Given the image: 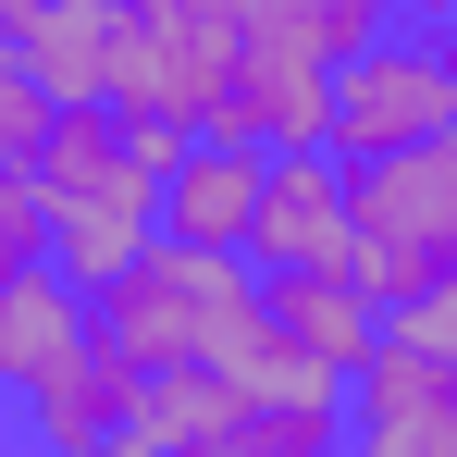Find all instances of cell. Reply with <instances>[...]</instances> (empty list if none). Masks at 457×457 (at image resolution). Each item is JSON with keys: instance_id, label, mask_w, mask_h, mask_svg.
<instances>
[{"instance_id": "cell-1", "label": "cell", "mask_w": 457, "mask_h": 457, "mask_svg": "<svg viewBox=\"0 0 457 457\" xmlns=\"http://www.w3.org/2000/svg\"><path fill=\"white\" fill-rule=\"evenodd\" d=\"M87 321H99V346L124 359V371H223L247 383V395H272V334H260V272L247 260H186V247H137L99 297H87Z\"/></svg>"}, {"instance_id": "cell-2", "label": "cell", "mask_w": 457, "mask_h": 457, "mask_svg": "<svg viewBox=\"0 0 457 457\" xmlns=\"http://www.w3.org/2000/svg\"><path fill=\"white\" fill-rule=\"evenodd\" d=\"M161 137H137L124 112H99V99H62L50 112V137H37V211H50V272L99 297L137 247L161 235Z\"/></svg>"}, {"instance_id": "cell-3", "label": "cell", "mask_w": 457, "mask_h": 457, "mask_svg": "<svg viewBox=\"0 0 457 457\" xmlns=\"http://www.w3.org/2000/svg\"><path fill=\"white\" fill-rule=\"evenodd\" d=\"M346 285H359L383 321L457 285V137L346 173Z\"/></svg>"}, {"instance_id": "cell-4", "label": "cell", "mask_w": 457, "mask_h": 457, "mask_svg": "<svg viewBox=\"0 0 457 457\" xmlns=\"http://www.w3.org/2000/svg\"><path fill=\"white\" fill-rule=\"evenodd\" d=\"M433 137H457V87H445V62H433L420 25H383L371 50L334 62L321 149L346 161V173H359V161H395V149H433Z\"/></svg>"}, {"instance_id": "cell-5", "label": "cell", "mask_w": 457, "mask_h": 457, "mask_svg": "<svg viewBox=\"0 0 457 457\" xmlns=\"http://www.w3.org/2000/svg\"><path fill=\"white\" fill-rule=\"evenodd\" d=\"M260 334H272V395H346L383 309L346 272H260Z\"/></svg>"}, {"instance_id": "cell-6", "label": "cell", "mask_w": 457, "mask_h": 457, "mask_svg": "<svg viewBox=\"0 0 457 457\" xmlns=\"http://www.w3.org/2000/svg\"><path fill=\"white\" fill-rule=\"evenodd\" d=\"M346 457H457V371L433 346H408L395 321L346 383Z\"/></svg>"}, {"instance_id": "cell-7", "label": "cell", "mask_w": 457, "mask_h": 457, "mask_svg": "<svg viewBox=\"0 0 457 457\" xmlns=\"http://www.w3.org/2000/svg\"><path fill=\"white\" fill-rule=\"evenodd\" d=\"M0 433L25 457H112V445H137V371H124L112 346H87V359H62L50 383L0 395Z\"/></svg>"}, {"instance_id": "cell-8", "label": "cell", "mask_w": 457, "mask_h": 457, "mask_svg": "<svg viewBox=\"0 0 457 457\" xmlns=\"http://www.w3.org/2000/svg\"><path fill=\"white\" fill-rule=\"evenodd\" d=\"M247 272H346V161L334 149H272L260 161Z\"/></svg>"}, {"instance_id": "cell-9", "label": "cell", "mask_w": 457, "mask_h": 457, "mask_svg": "<svg viewBox=\"0 0 457 457\" xmlns=\"http://www.w3.org/2000/svg\"><path fill=\"white\" fill-rule=\"evenodd\" d=\"M260 161H272V149H235V137H186V149L161 161V247H186V260H247Z\"/></svg>"}, {"instance_id": "cell-10", "label": "cell", "mask_w": 457, "mask_h": 457, "mask_svg": "<svg viewBox=\"0 0 457 457\" xmlns=\"http://www.w3.org/2000/svg\"><path fill=\"white\" fill-rule=\"evenodd\" d=\"M99 346V321L62 272H25V285H0V395H25V383H50L62 359Z\"/></svg>"}, {"instance_id": "cell-11", "label": "cell", "mask_w": 457, "mask_h": 457, "mask_svg": "<svg viewBox=\"0 0 457 457\" xmlns=\"http://www.w3.org/2000/svg\"><path fill=\"white\" fill-rule=\"evenodd\" d=\"M173 457H346V395H247L223 433H198Z\"/></svg>"}, {"instance_id": "cell-12", "label": "cell", "mask_w": 457, "mask_h": 457, "mask_svg": "<svg viewBox=\"0 0 457 457\" xmlns=\"http://www.w3.org/2000/svg\"><path fill=\"white\" fill-rule=\"evenodd\" d=\"M25 272H50V211H37V173L0 161V285H25Z\"/></svg>"}, {"instance_id": "cell-13", "label": "cell", "mask_w": 457, "mask_h": 457, "mask_svg": "<svg viewBox=\"0 0 457 457\" xmlns=\"http://www.w3.org/2000/svg\"><path fill=\"white\" fill-rule=\"evenodd\" d=\"M50 112H62V99H50V87L25 75V50L0 37V161H37V137H50Z\"/></svg>"}, {"instance_id": "cell-14", "label": "cell", "mask_w": 457, "mask_h": 457, "mask_svg": "<svg viewBox=\"0 0 457 457\" xmlns=\"http://www.w3.org/2000/svg\"><path fill=\"white\" fill-rule=\"evenodd\" d=\"M395 334H408V346H433V359L457 371V285H445V297H420V309H395Z\"/></svg>"}, {"instance_id": "cell-15", "label": "cell", "mask_w": 457, "mask_h": 457, "mask_svg": "<svg viewBox=\"0 0 457 457\" xmlns=\"http://www.w3.org/2000/svg\"><path fill=\"white\" fill-rule=\"evenodd\" d=\"M420 37H433V62H445V87H457V12H445V25H420Z\"/></svg>"}, {"instance_id": "cell-16", "label": "cell", "mask_w": 457, "mask_h": 457, "mask_svg": "<svg viewBox=\"0 0 457 457\" xmlns=\"http://www.w3.org/2000/svg\"><path fill=\"white\" fill-rule=\"evenodd\" d=\"M0 457H25V445H12V433H0Z\"/></svg>"}]
</instances>
